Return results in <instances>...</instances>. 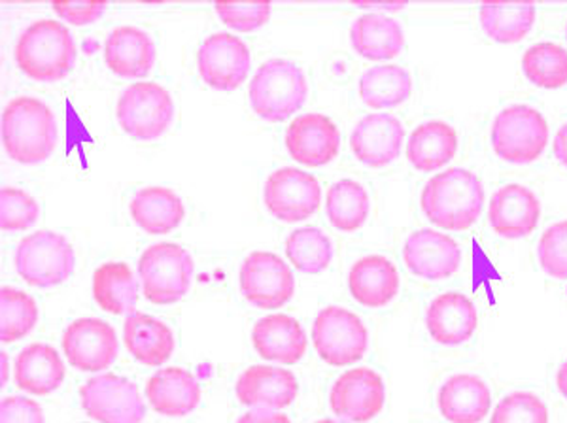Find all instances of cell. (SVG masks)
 Masks as SVG:
<instances>
[{
    "instance_id": "ee69618b",
    "label": "cell",
    "mask_w": 567,
    "mask_h": 423,
    "mask_svg": "<svg viewBox=\"0 0 567 423\" xmlns=\"http://www.w3.org/2000/svg\"><path fill=\"white\" fill-rule=\"evenodd\" d=\"M53 10L74 25H85L103 16L104 2H53Z\"/></svg>"
},
{
    "instance_id": "d6986e66",
    "label": "cell",
    "mask_w": 567,
    "mask_h": 423,
    "mask_svg": "<svg viewBox=\"0 0 567 423\" xmlns=\"http://www.w3.org/2000/svg\"><path fill=\"white\" fill-rule=\"evenodd\" d=\"M405 138V127L390 114H369L355 123L350 148L369 167H386L398 159Z\"/></svg>"
},
{
    "instance_id": "603a6c76",
    "label": "cell",
    "mask_w": 567,
    "mask_h": 423,
    "mask_svg": "<svg viewBox=\"0 0 567 423\" xmlns=\"http://www.w3.org/2000/svg\"><path fill=\"white\" fill-rule=\"evenodd\" d=\"M104 63L120 78H144L155 63V44L138 27H116L104 42Z\"/></svg>"
},
{
    "instance_id": "cb8c5ba5",
    "label": "cell",
    "mask_w": 567,
    "mask_h": 423,
    "mask_svg": "<svg viewBox=\"0 0 567 423\" xmlns=\"http://www.w3.org/2000/svg\"><path fill=\"white\" fill-rule=\"evenodd\" d=\"M491 409V388L481 376L454 374L441 385L439 411L446 422L481 423Z\"/></svg>"
},
{
    "instance_id": "f6af8a7d",
    "label": "cell",
    "mask_w": 567,
    "mask_h": 423,
    "mask_svg": "<svg viewBox=\"0 0 567 423\" xmlns=\"http://www.w3.org/2000/svg\"><path fill=\"white\" fill-rule=\"evenodd\" d=\"M237 423H291V420L282 412H275L271 409H254L243 414Z\"/></svg>"
},
{
    "instance_id": "f1b7e54d",
    "label": "cell",
    "mask_w": 567,
    "mask_h": 423,
    "mask_svg": "<svg viewBox=\"0 0 567 423\" xmlns=\"http://www.w3.org/2000/svg\"><path fill=\"white\" fill-rule=\"evenodd\" d=\"M458 152V133L446 122L420 123L406 142V157L420 173L445 167Z\"/></svg>"
},
{
    "instance_id": "ab89813d",
    "label": "cell",
    "mask_w": 567,
    "mask_h": 423,
    "mask_svg": "<svg viewBox=\"0 0 567 423\" xmlns=\"http://www.w3.org/2000/svg\"><path fill=\"white\" fill-rule=\"evenodd\" d=\"M491 423H548L547 404L535 393H511L497 404Z\"/></svg>"
},
{
    "instance_id": "74e56055",
    "label": "cell",
    "mask_w": 567,
    "mask_h": 423,
    "mask_svg": "<svg viewBox=\"0 0 567 423\" xmlns=\"http://www.w3.org/2000/svg\"><path fill=\"white\" fill-rule=\"evenodd\" d=\"M39 307L25 291L4 286L0 289V340L16 342L33 331Z\"/></svg>"
},
{
    "instance_id": "8d00e7d4",
    "label": "cell",
    "mask_w": 567,
    "mask_h": 423,
    "mask_svg": "<svg viewBox=\"0 0 567 423\" xmlns=\"http://www.w3.org/2000/svg\"><path fill=\"white\" fill-rule=\"evenodd\" d=\"M286 256L305 275H320L333 259V246L328 235L317 227H301L286 240Z\"/></svg>"
},
{
    "instance_id": "d6a6232c",
    "label": "cell",
    "mask_w": 567,
    "mask_h": 423,
    "mask_svg": "<svg viewBox=\"0 0 567 423\" xmlns=\"http://www.w3.org/2000/svg\"><path fill=\"white\" fill-rule=\"evenodd\" d=\"M93 297L110 314H135L136 280L130 265L109 261L93 275Z\"/></svg>"
},
{
    "instance_id": "5b68a950",
    "label": "cell",
    "mask_w": 567,
    "mask_h": 423,
    "mask_svg": "<svg viewBox=\"0 0 567 423\" xmlns=\"http://www.w3.org/2000/svg\"><path fill=\"white\" fill-rule=\"evenodd\" d=\"M491 142L497 157L515 165H529L547 148V120L539 110L513 104L503 109L492 123Z\"/></svg>"
},
{
    "instance_id": "4316f807",
    "label": "cell",
    "mask_w": 567,
    "mask_h": 423,
    "mask_svg": "<svg viewBox=\"0 0 567 423\" xmlns=\"http://www.w3.org/2000/svg\"><path fill=\"white\" fill-rule=\"evenodd\" d=\"M13 380L29 395L44 398L63 384L65 363L50 344H29L16 358Z\"/></svg>"
},
{
    "instance_id": "ffe728a7",
    "label": "cell",
    "mask_w": 567,
    "mask_h": 423,
    "mask_svg": "<svg viewBox=\"0 0 567 423\" xmlns=\"http://www.w3.org/2000/svg\"><path fill=\"white\" fill-rule=\"evenodd\" d=\"M425 328L439 344L460 347L477 331V307L458 291L441 293L425 310Z\"/></svg>"
},
{
    "instance_id": "7dc6e473",
    "label": "cell",
    "mask_w": 567,
    "mask_h": 423,
    "mask_svg": "<svg viewBox=\"0 0 567 423\" xmlns=\"http://www.w3.org/2000/svg\"><path fill=\"white\" fill-rule=\"evenodd\" d=\"M556 385H558V392L561 393V398L567 399V360L561 363L556 374Z\"/></svg>"
},
{
    "instance_id": "681fc988",
    "label": "cell",
    "mask_w": 567,
    "mask_h": 423,
    "mask_svg": "<svg viewBox=\"0 0 567 423\" xmlns=\"http://www.w3.org/2000/svg\"><path fill=\"white\" fill-rule=\"evenodd\" d=\"M317 423H342V422H337V420H320V422H317Z\"/></svg>"
},
{
    "instance_id": "5bb4252c",
    "label": "cell",
    "mask_w": 567,
    "mask_h": 423,
    "mask_svg": "<svg viewBox=\"0 0 567 423\" xmlns=\"http://www.w3.org/2000/svg\"><path fill=\"white\" fill-rule=\"evenodd\" d=\"M197 66L203 82L214 90H237L250 74V50L231 32H214L200 44Z\"/></svg>"
},
{
    "instance_id": "ba28073f",
    "label": "cell",
    "mask_w": 567,
    "mask_h": 423,
    "mask_svg": "<svg viewBox=\"0 0 567 423\" xmlns=\"http://www.w3.org/2000/svg\"><path fill=\"white\" fill-rule=\"evenodd\" d=\"M116 116L120 127L135 141H155L175 120V103L163 85L138 82L120 95Z\"/></svg>"
},
{
    "instance_id": "83f0119b",
    "label": "cell",
    "mask_w": 567,
    "mask_h": 423,
    "mask_svg": "<svg viewBox=\"0 0 567 423\" xmlns=\"http://www.w3.org/2000/svg\"><path fill=\"white\" fill-rule=\"evenodd\" d=\"M123 340L131 355L148 367L165 365L176 348L173 329L165 321L142 312L127 316Z\"/></svg>"
},
{
    "instance_id": "3957f363",
    "label": "cell",
    "mask_w": 567,
    "mask_h": 423,
    "mask_svg": "<svg viewBox=\"0 0 567 423\" xmlns=\"http://www.w3.org/2000/svg\"><path fill=\"white\" fill-rule=\"evenodd\" d=\"M13 59L20 71L34 82H58L74 66L76 42L63 23L34 21L21 32L13 48Z\"/></svg>"
},
{
    "instance_id": "4fadbf2b",
    "label": "cell",
    "mask_w": 567,
    "mask_h": 423,
    "mask_svg": "<svg viewBox=\"0 0 567 423\" xmlns=\"http://www.w3.org/2000/svg\"><path fill=\"white\" fill-rule=\"evenodd\" d=\"M386 403V385L379 372L358 367L341 374L329 393V406L347 422L365 423L381 414Z\"/></svg>"
},
{
    "instance_id": "8fae6325",
    "label": "cell",
    "mask_w": 567,
    "mask_h": 423,
    "mask_svg": "<svg viewBox=\"0 0 567 423\" xmlns=\"http://www.w3.org/2000/svg\"><path fill=\"white\" fill-rule=\"evenodd\" d=\"M267 210L286 224L310 218L322 203V187L310 173L299 168H278L264 187Z\"/></svg>"
},
{
    "instance_id": "f35d334b",
    "label": "cell",
    "mask_w": 567,
    "mask_h": 423,
    "mask_svg": "<svg viewBox=\"0 0 567 423\" xmlns=\"http://www.w3.org/2000/svg\"><path fill=\"white\" fill-rule=\"evenodd\" d=\"M40 216L37 200L18 187H2L0 192V227L2 231L18 233L31 229Z\"/></svg>"
},
{
    "instance_id": "d4e9b609",
    "label": "cell",
    "mask_w": 567,
    "mask_h": 423,
    "mask_svg": "<svg viewBox=\"0 0 567 423\" xmlns=\"http://www.w3.org/2000/svg\"><path fill=\"white\" fill-rule=\"evenodd\" d=\"M349 288L361 307H386L400 293V272L388 257H361L350 269Z\"/></svg>"
},
{
    "instance_id": "b9f144b4",
    "label": "cell",
    "mask_w": 567,
    "mask_h": 423,
    "mask_svg": "<svg viewBox=\"0 0 567 423\" xmlns=\"http://www.w3.org/2000/svg\"><path fill=\"white\" fill-rule=\"evenodd\" d=\"M216 12L227 25L237 31H256L271 18L269 2H218Z\"/></svg>"
},
{
    "instance_id": "484cf974",
    "label": "cell",
    "mask_w": 567,
    "mask_h": 423,
    "mask_svg": "<svg viewBox=\"0 0 567 423\" xmlns=\"http://www.w3.org/2000/svg\"><path fill=\"white\" fill-rule=\"evenodd\" d=\"M146 398L163 416L182 417L200 403V385L192 372L181 367L159 369L146 384Z\"/></svg>"
},
{
    "instance_id": "1f68e13d",
    "label": "cell",
    "mask_w": 567,
    "mask_h": 423,
    "mask_svg": "<svg viewBox=\"0 0 567 423\" xmlns=\"http://www.w3.org/2000/svg\"><path fill=\"white\" fill-rule=\"evenodd\" d=\"M413 93V78L400 64H377L360 78V96L371 109H392Z\"/></svg>"
},
{
    "instance_id": "e575fe53",
    "label": "cell",
    "mask_w": 567,
    "mask_h": 423,
    "mask_svg": "<svg viewBox=\"0 0 567 423\" xmlns=\"http://www.w3.org/2000/svg\"><path fill=\"white\" fill-rule=\"evenodd\" d=\"M534 4H486L481 8V27L502 44H515L528 37L535 23Z\"/></svg>"
},
{
    "instance_id": "d590c367",
    "label": "cell",
    "mask_w": 567,
    "mask_h": 423,
    "mask_svg": "<svg viewBox=\"0 0 567 423\" xmlns=\"http://www.w3.org/2000/svg\"><path fill=\"white\" fill-rule=\"evenodd\" d=\"M524 76L543 90L567 84V50L553 42L529 45L523 55Z\"/></svg>"
},
{
    "instance_id": "ac0fdd59",
    "label": "cell",
    "mask_w": 567,
    "mask_h": 423,
    "mask_svg": "<svg viewBox=\"0 0 567 423\" xmlns=\"http://www.w3.org/2000/svg\"><path fill=\"white\" fill-rule=\"evenodd\" d=\"M542 218V203L529 187L507 184L499 187L491 199L488 221L503 238H524L537 229Z\"/></svg>"
},
{
    "instance_id": "52a82bcc",
    "label": "cell",
    "mask_w": 567,
    "mask_h": 423,
    "mask_svg": "<svg viewBox=\"0 0 567 423\" xmlns=\"http://www.w3.org/2000/svg\"><path fill=\"white\" fill-rule=\"evenodd\" d=\"M18 275L33 288H53L74 272V250L63 235L37 231L21 240L16 250Z\"/></svg>"
},
{
    "instance_id": "277c9868",
    "label": "cell",
    "mask_w": 567,
    "mask_h": 423,
    "mask_svg": "<svg viewBox=\"0 0 567 423\" xmlns=\"http://www.w3.org/2000/svg\"><path fill=\"white\" fill-rule=\"evenodd\" d=\"M309 84L303 71L288 59H269L250 82V104L267 122L278 123L303 109Z\"/></svg>"
},
{
    "instance_id": "836d02e7",
    "label": "cell",
    "mask_w": 567,
    "mask_h": 423,
    "mask_svg": "<svg viewBox=\"0 0 567 423\" xmlns=\"http://www.w3.org/2000/svg\"><path fill=\"white\" fill-rule=\"evenodd\" d=\"M371 200L365 187L355 180H339L328 189L326 212L331 225L342 233H354L368 221Z\"/></svg>"
},
{
    "instance_id": "6da1fadb",
    "label": "cell",
    "mask_w": 567,
    "mask_h": 423,
    "mask_svg": "<svg viewBox=\"0 0 567 423\" xmlns=\"http://www.w3.org/2000/svg\"><path fill=\"white\" fill-rule=\"evenodd\" d=\"M425 218L446 231H467L484 208V186L467 168H446L433 176L420 197Z\"/></svg>"
},
{
    "instance_id": "2e32d148",
    "label": "cell",
    "mask_w": 567,
    "mask_h": 423,
    "mask_svg": "<svg viewBox=\"0 0 567 423\" xmlns=\"http://www.w3.org/2000/svg\"><path fill=\"white\" fill-rule=\"evenodd\" d=\"M403 259L406 269L424 280H446L460 269L462 250L445 233L422 229L406 238Z\"/></svg>"
},
{
    "instance_id": "7402d4cb",
    "label": "cell",
    "mask_w": 567,
    "mask_h": 423,
    "mask_svg": "<svg viewBox=\"0 0 567 423\" xmlns=\"http://www.w3.org/2000/svg\"><path fill=\"white\" fill-rule=\"evenodd\" d=\"M251 342L256 352L267 361L293 365L303 358L309 340L299 321L291 316H265L251 329Z\"/></svg>"
},
{
    "instance_id": "8992f818",
    "label": "cell",
    "mask_w": 567,
    "mask_h": 423,
    "mask_svg": "<svg viewBox=\"0 0 567 423\" xmlns=\"http://www.w3.org/2000/svg\"><path fill=\"white\" fill-rule=\"evenodd\" d=\"M138 275L150 302L173 305L192 288L194 259L181 244H152L141 256Z\"/></svg>"
},
{
    "instance_id": "f907efd6",
    "label": "cell",
    "mask_w": 567,
    "mask_h": 423,
    "mask_svg": "<svg viewBox=\"0 0 567 423\" xmlns=\"http://www.w3.org/2000/svg\"><path fill=\"white\" fill-rule=\"evenodd\" d=\"M566 39H567V25H566Z\"/></svg>"
},
{
    "instance_id": "60d3db41",
    "label": "cell",
    "mask_w": 567,
    "mask_h": 423,
    "mask_svg": "<svg viewBox=\"0 0 567 423\" xmlns=\"http://www.w3.org/2000/svg\"><path fill=\"white\" fill-rule=\"evenodd\" d=\"M537 256L542 269L550 278L567 280V219L553 224L547 231L543 233Z\"/></svg>"
},
{
    "instance_id": "9c48e42d",
    "label": "cell",
    "mask_w": 567,
    "mask_h": 423,
    "mask_svg": "<svg viewBox=\"0 0 567 423\" xmlns=\"http://www.w3.org/2000/svg\"><path fill=\"white\" fill-rule=\"evenodd\" d=\"M312 344L328 365H354L368 352V328L347 308L326 307L312 326Z\"/></svg>"
},
{
    "instance_id": "c3c4849f",
    "label": "cell",
    "mask_w": 567,
    "mask_h": 423,
    "mask_svg": "<svg viewBox=\"0 0 567 423\" xmlns=\"http://www.w3.org/2000/svg\"><path fill=\"white\" fill-rule=\"evenodd\" d=\"M8 380V358L7 353L2 352V384H7Z\"/></svg>"
},
{
    "instance_id": "f546056e",
    "label": "cell",
    "mask_w": 567,
    "mask_h": 423,
    "mask_svg": "<svg viewBox=\"0 0 567 423\" xmlns=\"http://www.w3.org/2000/svg\"><path fill=\"white\" fill-rule=\"evenodd\" d=\"M131 216L150 235H165L176 229L186 216L181 195L163 186L142 187L131 200Z\"/></svg>"
},
{
    "instance_id": "9a60e30c",
    "label": "cell",
    "mask_w": 567,
    "mask_h": 423,
    "mask_svg": "<svg viewBox=\"0 0 567 423\" xmlns=\"http://www.w3.org/2000/svg\"><path fill=\"white\" fill-rule=\"evenodd\" d=\"M63 350L78 371L99 372L116 361L120 342L116 331L106 321L80 318L65 329Z\"/></svg>"
},
{
    "instance_id": "7bdbcfd3",
    "label": "cell",
    "mask_w": 567,
    "mask_h": 423,
    "mask_svg": "<svg viewBox=\"0 0 567 423\" xmlns=\"http://www.w3.org/2000/svg\"><path fill=\"white\" fill-rule=\"evenodd\" d=\"M0 423H44V412L33 399L12 395L0 404Z\"/></svg>"
},
{
    "instance_id": "44dd1931",
    "label": "cell",
    "mask_w": 567,
    "mask_h": 423,
    "mask_svg": "<svg viewBox=\"0 0 567 423\" xmlns=\"http://www.w3.org/2000/svg\"><path fill=\"white\" fill-rule=\"evenodd\" d=\"M235 392L246 406L280 411L296 401L299 384L296 374L288 369L256 365L240 374Z\"/></svg>"
},
{
    "instance_id": "bcb514c9",
    "label": "cell",
    "mask_w": 567,
    "mask_h": 423,
    "mask_svg": "<svg viewBox=\"0 0 567 423\" xmlns=\"http://www.w3.org/2000/svg\"><path fill=\"white\" fill-rule=\"evenodd\" d=\"M555 155L561 165L567 168V123H564L555 136Z\"/></svg>"
},
{
    "instance_id": "4dcf8cb0",
    "label": "cell",
    "mask_w": 567,
    "mask_h": 423,
    "mask_svg": "<svg viewBox=\"0 0 567 423\" xmlns=\"http://www.w3.org/2000/svg\"><path fill=\"white\" fill-rule=\"evenodd\" d=\"M350 40L355 52L373 61L398 58L405 48L403 27L384 13H365L352 23Z\"/></svg>"
},
{
    "instance_id": "7a4b0ae2",
    "label": "cell",
    "mask_w": 567,
    "mask_h": 423,
    "mask_svg": "<svg viewBox=\"0 0 567 423\" xmlns=\"http://www.w3.org/2000/svg\"><path fill=\"white\" fill-rule=\"evenodd\" d=\"M2 141L7 154L21 165H39L58 146V122L48 104L37 96H16L2 114Z\"/></svg>"
},
{
    "instance_id": "7c38bea8",
    "label": "cell",
    "mask_w": 567,
    "mask_h": 423,
    "mask_svg": "<svg viewBox=\"0 0 567 423\" xmlns=\"http://www.w3.org/2000/svg\"><path fill=\"white\" fill-rule=\"evenodd\" d=\"M240 291L254 307L275 310L296 293V278L280 257L254 251L240 265Z\"/></svg>"
},
{
    "instance_id": "30bf717a",
    "label": "cell",
    "mask_w": 567,
    "mask_h": 423,
    "mask_svg": "<svg viewBox=\"0 0 567 423\" xmlns=\"http://www.w3.org/2000/svg\"><path fill=\"white\" fill-rule=\"evenodd\" d=\"M80 403L84 411L99 423H142L146 406L135 382L99 374L80 388Z\"/></svg>"
},
{
    "instance_id": "e0dca14e",
    "label": "cell",
    "mask_w": 567,
    "mask_h": 423,
    "mask_svg": "<svg viewBox=\"0 0 567 423\" xmlns=\"http://www.w3.org/2000/svg\"><path fill=\"white\" fill-rule=\"evenodd\" d=\"M286 148L291 157L307 167H322L336 159L341 149V133L323 114L296 117L286 131Z\"/></svg>"
}]
</instances>
